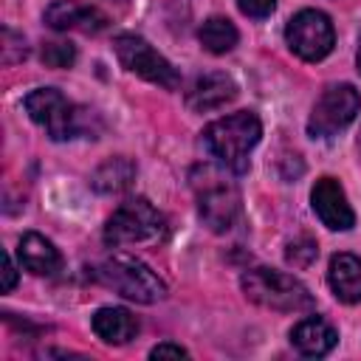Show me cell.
<instances>
[{
  "label": "cell",
  "mask_w": 361,
  "mask_h": 361,
  "mask_svg": "<svg viewBox=\"0 0 361 361\" xmlns=\"http://www.w3.org/2000/svg\"><path fill=\"white\" fill-rule=\"evenodd\" d=\"M262 124L251 110L228 113L203 130V144L212 158L234 175L248 172V155L259 144Z\"/></svg>",
  "instance_id": "1"
},
{
  "label": "cell",
  "mask_w": 361,
  "mask_h": 361,
  "mask_svg": "<svg viewBox=\"0 0 361 361\" xmlns=\"http://www.w3.org/2000/svg\"><path fill=\"white\" fill-rule=\"evenodd\" d=\"M197 212L212 231H228L240 217V189L231 178H226V166L197 164L189 175Z\"/></svg>",
  "instance_id": "2"
},
{
  "label": "cell",
  "mask_w": 361,
  "mask_h": 361,
  "mask_svg": "<svg viewBox=\"0 0 361 361\" xmlns=\"http://www.w3.org/2000/svg\"><path fill=\"white\" fill-rule=\"evenodd\" d=\"M25 110L34 124H39L54 141H71L93 133L96 116L87 107L73 104L56 87H37L25 96Z\"/></svg>",
  "instance_id": "3"
},
{
  "label": "cell",
  "mask_w": 361,
  "mask_h": 361,
  "mask_svg": "<svg viewBox=\"0 0 361 361\" xmlns=\"http://www.w3.org/2000/svg\"><path fill=\"white\" fill-rule=\"evenodd\" d=\"M240 288L245 293L248 302L268 307V310H279V313H299V310H310L313 307V296L310 290L290 274L276 271V268H251L243 274Z\"/></svg>",
  "instance_id": "4"
},
{
  "label": "cell",
  "mask_w": 361,
  "mask_h": 361,
  "mask_svg": "<svg viewBox=\"0 0 361 361\" xmlns=\"http://www.w3.org/2000/svg\"><path fill=\"white\" fill-rule=\"evenodd\" d=\"M93 279L138 305H155L166 296V285L158 279V274L141 259L127 257V254H116L99 262L93 268Z\"/></svg>",
  "instance_id": "5"
},
{
  "label": "cell",
  "mask_w": 361,
  "mask_h": 361,
  "mask_svg": "<svg viewBox=\"0 0 361 361\" xmlns=\"http://www.w3.org/2000/svg\"><path fill=\"white\" fill-rule=\"evenodd\" d=\"M164 234V214L147 200V197H130L124 200L104 226V243L118 245H138L152 243Z\"/></svg>",
  "instance_id": "6"
},
{
  "label": "cell",
  "mask_w": 361,
  "mask_h": 361,
  "mask_svg": "<svg viewBox=\"0 0 361 361\" xmlns=\"http://www.w3.org/2000/svg\"><path fill=\"white\" fill-rule=\"evenodd\" d=\"M113 51L130 73H135V76H141V79H147L158 87H166V90H175L180 85V76H178L175 65L169 59H164L144 37L118 34L113 39Z\"/></svg>",
  "instance_id": "7"
},
{
  "label": "cell",
  "mask_w": 361,
  "mask_h": 361,
  "mask_svg": "<svg viewBox=\"0 0 361 361\" xmlns=\"http://www.w3.org/2000/svg\"><path fill=\"white\" fill-rule=\"evenodd\" d=\"M285 39L288 48L305 59V62H319L324 59L333 45H336V28L330 23V17L319 8H302L299 14L290 17L288 28H285Z\"/></svg>",
  "instance_id": "8"
},
{
  "label": "cell",
  "mask_w": 361,
  "mask_h": 361,
  "mask_svg": "<svg viewBox=\"0 0 361 361\" xmlns=\"http://www.w3.org/2000/svg\"><path fill=\"white\" fill-rule=\"evenodd\" d=\"M361 110V93L341 82V85H330L313 104L310 118H307V133L313 138H330L338 130H344Z\"/></svg>",
  "instance_id": "9"
},
{
  "label": "cell",
  "mask_w": 361,
  "mask_h": 361,
  "mask_svg": "<svg viewBox=\"0 0 361 361\" xmlns=\"http://www.w3.org/2000/svg\"><path fill=\"white\" fill-rule=\"evenodd\" d=\"M310 203H313V212L316 217L333 228V231H347L355 226V212L353 206L347 203V195L341 189V183L336 178H319L310 189Z\"/></svg>",
  "instance_id": "10"
},
{
  "label": "cell",
  "mask_w": 361,
  "mask_h": 361,
  "mask_svg": "<svg viewBox=\"0 0 361 361\" xmlns=\"http://www.w3.org/2000/svg\"><path fill=\"white\" fill-rule=\"evenodd\" d=\"M234 99H237V82L223 71L200 73L186 87V107L195 113H209V110L226 107Z\"/></svg>",
  "instance_id": "11"
},
{
  "label": "cell",
  "mask_w": 361,
  "mask_h": 361,
  "mask_svg": "<svg viewBox=\"0 0 361 361\" xmlns=\"http://www.w3.org/2000/svg\"><path fill=\"white\" fill-rule=\"evenodd\" d=\"M45 23L54 31H82V34H99L107 28V14L96 6L73 3V0H54L45 8Z\"/></svg>",
  "instance_id": "12"
},
{
  "label": "cell",
  "mask_w": 361,
  "mask_h": 361,
  "mask_svg": "<svg viewBox=\"0 0 361 361\" xmlns=\"http://www.w3.org/2000/svg\"><path fill=\"white\" fill-rule=\"evenodd\" d=\"M336 341H338V330L322 316H307V319L296 322L290 330V344L302 355H310V358L327 355L336 347Z\"/></svg>",
  "instance_id": "13"
},
{
  "label": "cell",
  "mask_w": 361,
  "mask_h": 361,
  "mask_svg": "<svg viewBox=\"0 0 361 361\" xmlns=\"http://www.w3.org/2000/svg\"><path fill=\"white\" fill-rule=\"evenodd\" d=\"M327 282L338 302H347V305L361 302V257L336 254L327 268Z\"/></svg>",
  "instance_id": "14"
},
{
  "label": "cell",
  "mask_w": 361,
  "mask_h": 361,
  "mask_svg": "<svg viewBox=\"0 0 361 361\" xmlns=\"http://www.w3.org/2000/svg\"><path fill=\"white\" fill-rule=\"evenodd\" d=\"M17 254H20L23 268L31 271V274H37V276H54L62 268V257L54 248V243L45 240L42 234H37V231L23 234Z\"/></svg>",
  "instance_id": "15"
},
{
  "label": "cell",
  "mask_w": 361,
  "mask_h": 361,
  "mask_svg": "<svg viewBox=\"0 0 361 361\" xmlns=\"http://www.w3.org/2000/svg\"><path fill=\"white\" fill-rule=\"evenodd\" d=\"M93 333L104 344H127L138 333V322L127 307H99L93 313Z\"/></svg>",
  "instance_id": "16"
},
{
  "label": "cell",
  "mask_w": 361,
  "mask_h": 361,
  "mask_svg": "<svg viewBox=\"0 0 361 361\" xmlns=\"http://www.w3.org/2000/svg\"><path fill=\"white\" fill-rule=\"evenodd\" d=\"M135 180V164L124 155H116V158H107L90 178V186L102 195H118L124 192L130 183Z\"/></svg>",
  "instance_id": "17"
},
{
  "label": "cell",
  "mask_w": 361,
  "mask_h": 361,
  "mask_svg": "<svg viewBox=\"0 0 361 361\" xmlns=\"http://www.w3.org/2000/svg\"><path fill=\"white\" fill-rule=\"evenodd\" d=\"M197 39H200V45H203L209 54H228V51L237 45L240 34H237V28H234L231 20H226V17H209V20L200 25Z\"/></svg>",
  "instance_id": "18"
},
{
  "label": "cell",
  "mask_w": 361,
  "mask_h": 361,
  "mask_svg": "<svg viewBox=\"0 0 361 361\" xmlns=\"http://www.w3.org/2000/svg\"><path fill=\"white\" fill-rule=\"evenodd\" d=\"M39 59L48 68H71L76 62V48L71 42H45L39 51Z\"/></svg>",
  "instance_id": "19"
},
{
  "label": "cell",
  "mask_w": 361,
  "mask_h": 361,
  "mask_svg": "<svg viewBox=\"0 0 361 361\" xmlns=\"http://www.w3.org/2000/svg\"><path fill=\"white\" fill-rule=\"evenodd\" d=\"M316 254H319V248L307 237H302V240H296V243L288 245V262H293L296 268H307L316 259Z\"/></svg>",
  "instance_id": "20"
},
{
  "label": "cell",
  "mask_w": 361,
  "mask_h": 361,
  "mask_svg": "<svg viewBox=\"0 0 361 361\" xmlns=\"http://www.w3.org/2000/svg\"><path fill=\"white\" fill-rule=\"evenodd\" d=\"M237 6H240V11H243L245 17L262 20V17H268V14L276 8V0H237Z\"/></svg>",
  "instance_id": "21"
},
{
  "label": "cell",
  "mask_w": 361,
  "mask_h": 361,
  "mask_svg": "<svg viewBox=\"0 0 361 361\" xmlns=\"http://www.w3.org/2000/svg\"><path fill=\"white\" fill-rule=\"evenodd\" d=\"M186 347L180 344H172V341H164V344H155L149 350V358H186Z\"/></svg>",
  "instance_id": "22"
},
{
  "label": "cell",
  "mask_w": 361,
  "mask_h": 361,
  "mask_svg": "<svg viewBox=\"0 0 361 361\" xmlns=\"http://www.w3.org/2000/svg\"><path fill=\"white\" fill-rule=\"evenodd\" d=\"M17 285V265L11 262L8 254H3V293H8Z\"/></svg>",
  "instance_id": "23"
},
{
  "label": "cell",
  "mask_w": 361,
  "mask_h": 361,
  "mask_svg": "<svg viewBox=\"0 0 361 361\" xmlns=\"http://www.w3.org/2000/svg\"><path fill=\"white\" fill-rule=\"evenodd\" d=\"M355 62H358V71H361V42H358V56H355Z\"/></svg>",
  "instance_id": "24"
},
{
  "label": "cell",
  "mask_w": 361,
  "mask_h": 361,
  "mask_svg": "<svg viewBox=\"0 0 361 361\" xmlns=\"http://www.w3.org/2000/svg\"><path fill=\"white\" fill-rule=\"evenodd\" d=\"M358 141H361V135H358Z\"/></svg>",
  "instance_id": "25"
}]
</instances>
